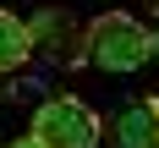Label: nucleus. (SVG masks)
Returning <instances> with one entry per match:
<instances>
[{
  "mask_svg": "<svg viewBox=\"0 0 159 148\" xmlns=\"http://www.w3.org/2000/svg\"><path fill=\"white\" fill-rule=\"evenodd\" d=\"M88 61L99 71H137L154 61V33L132 11H104L99 22H88Z\"/></svg>",
  "mask_w": 159,
  "mask_h": 148,
  "instance_id": "1",
  "label": "nucleus"
},
{
  "mask_svg": "<svg viewBox=\"0 0 159 148\" xmlns=\"http://www.w3.org/2000/svg\"><path fill=\"white\" fill-rule=\"evenodd\" d=\"M33 137L44 148H99L104 121L93 115V104L77 93H55L33 110Z\"/></svg>",
  "mask_w": 159,
  "mask_h": 148,
  "instance_id": "2",
  "label": "nucleus"
},
{
  "mask_svg": "<svg viewBox=\"0 0 159 148\" xmlns=\"http://www.w3.org/2000/svg\"><path fill=\"white\" fill-rule=\"evenodd\" d=\"M28 33H33V55H44L49 66H82L88 61V28L66 6H44V11L28 16Z\"/></svg>",
  "mask_w": 159,
  "mask_h": 148,
  "instance_id": "3",
  "label": "nucleus"
},
{
  "mask_svg": "<svg viewBox=\"0 0 159 148\" xmlns=\"http://www.w3.org/2000/svg\"><path fill=\"white\" fill-rule=\"evenodd\" d=\"M115 148H159V99H132L110 121Z\"/></svg>",
  "mask_w": 159,
  "mask_h": 148,
  "instance_id": "4",
  "label": "nucleus"
},
{
  "mask_svg": "<svg viewBox=\"0 0 159 148\" xmlns=\"http://www.w3.org/2000/svg\"><path fill=\"white\" fill-rule=\"evenodd\" d=\"M33 55V33L16 11H0V71H16V66Z\"/></svg>",
  "mask_w": 159,
  "mask_h": 148,
  "instance_id": "5",
  "label": "nucleus"
},
{
  "mask_svg": "<svg viewBox=\"0 0 159 148\" xmlns=\"http://www.w3.org/2000/svg\"><path fill=\"white\" fill-rule=\"evenodd\" d=\"M6 148H44V143H39V137L28 132V137H16V143H6Z\"/></svg>",
  "mask_w": 159,
  "mask_h": 148,
  "instance_id": "6",
  "label": "nucleus"
},
{
  "mask_svg": "<svg viewBox=\"0 0 159 148\" xmlns=\"http://www.w3.org/2000/svg\"><path fill=\"white\" fill-rule=\"evenodd\" d=\"M154 61H159V28H154Z\"/></svg>",
  "mask_w": 159,
  "mask_h": 148,
  "instance_id": "7",
  "label": "nucleus"
},
{
  "mask_svg": "<svg viewBox=\"0 0 159 148\" xmlns=\"http://www.w3.org/2000/svg\"><path fill=\"white\" fill-rule=\"evenodd\" d=\"M148 6H159V0H148Z\"/></svg>",
  "mask_w": 159,
  "mask_h": 148,
  "instance_id": "8",
  "label": "nucleus"
},
{
  "mask_svg": "<svg viewBox=\"0 0 159 148\" xmlns=\"http://www.w3.org/2000/svg\"><path fill=\"white\" fill-rule=\"evenodd\" d=\"M0 148H6V143H0Z\"/></svg>",
  "mask_w": 159,
  "mask_h": 148,
  "instance_id": "9",
  "label": "nucleus"
}]
</instances>
